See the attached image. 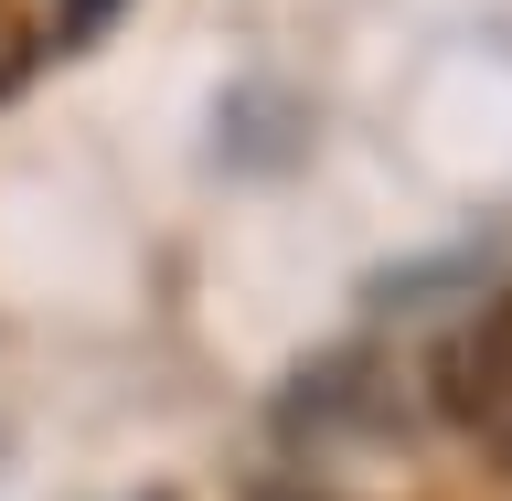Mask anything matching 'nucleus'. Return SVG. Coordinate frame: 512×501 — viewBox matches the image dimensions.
Here are the masks:
<instances>
[{
  "label": "nucleus",
  "mask_w": 512,
  "mask_h": 501,
  "mask_svg": "<svg viewBox=\"0 0 512 501\" xmlns=\"http://www.w3.org/2000/svg\"><path fill=\"white\" fill-rule=\"evenodd\" d=\"M438 416L491 459V470H512V288H491V299L438 342Z\"/></svg>",
  "instance_id": "obj_1"
},
{
  "label": "nucleus",
  "mask_w": 512,
  "mask_h": 501,
  "mask_svg": "<svg viewBox=\"0 0 512 501\" xmlns=\"http://www.w3.org/2000/svg\"><path fill=\"white\" fill-rule=\"evenodd\" d=\"M107 22V0H0V96H22L43 64H64Z\"/></svg>",
  "instance_id": "obj_2"
}]
</instances>
